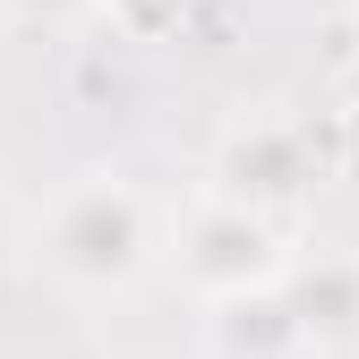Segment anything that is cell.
I'll list each match as a JSON object with an SVG mask.
<instances>
[{"instance_id": "1", "label": "cell", "mask_w": 359, "mask_h": 359, "mask_svg": "<svg viewBox=\"0 0 359 359\" xmlns=\"http://www.w3.org/2000/svg\"><path fill=\"white\" fill-rule=\"evenodd\" d=\"M52 257L69 274H128V265H137V214H128V197L77 189L52 214Z\"/></svg>"}]
</instances>
